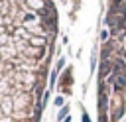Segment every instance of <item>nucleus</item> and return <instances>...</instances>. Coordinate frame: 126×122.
I'll return each mask as SVG.
<instances>
[{
    "instance_id": "1",
    "label": "nucleus",
    "mask_w": 126,
    "mask_h": 122,
    "mask_svg": "<svg viewBox=\"0 0 126 122\" xmlns=\"http://www.w3.org/2000/svg\"><path fill=\"white\" fill-rule=\"evenodd\" d=\"M126 106V0H108L98 71V122H118Z\"/></svg>"
}]
</instances>
